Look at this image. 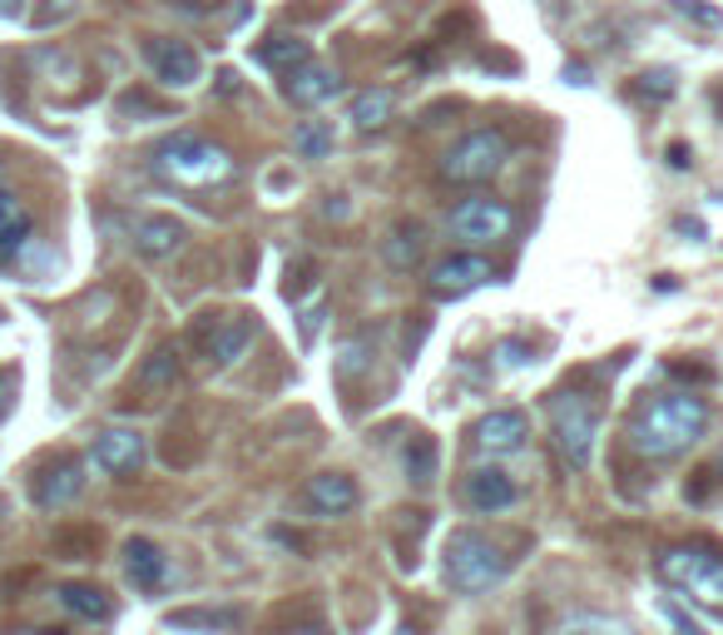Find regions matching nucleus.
Returning a JSON list of instances; mask_svg holds the SVG:
<instances>
[{
	"instance_id": "nucleus-20",
	"label": "nucleus",
	"mask_w": 723,
	"mask_h": 635,
	"mask_svg": "<svg viewBox=\"0 0 723 635\" xmlns=\"http://www.w3.org/2000/svg\"><path fill=\"white\" fill-rule=\"evenodd\" d=\"M124 576H130L140 591H159L169 576V561L149 536H130V542H124Z\"/></svg>"
},
{
	"instance_id": "nucleus-17",
	"label": "nucleus",
	"mask_w": 723,
	"mask_h": 635,
	"mask_svg": "<svg viewBox=\"0 0 723 635\" xmlns=\"http://www.w3.org/2000/svg\"><path fill=\"white\" fill-rule=\"evenodd\" d=\"M303 502L313 516H347V512H357L362 496H357V482L347 472H323V476L307 482Z\"/></svg>"
},
{
	"instance_id": "nucleus-29",
	"label": "nucleus",
	"mask_w": 723,
	"mask_h": 635,
	"mask_svg": "<svg viewBox=\"0 0 723 635\" xmlns=\"http://www.w3.org/2000/svg\"><path fill=\"white\" fill-rule=\"evenodd\" d=\"M674 90H679L674 70H644V75L634 80V94H640V100H650V104H664Z\"/></svg>"
},
{
	"instance_id": "nucleus-10",
	"label": "nucleus",
	"mask_w": 723,
	"mask_h": 635,
	"mask_svg": "<svg viewBox=\"0 0 723 635\" xmlns=\"http://www.w3.org/2000/svg\"><path fill=\"white\" fill-rule=\"evenodd\" d=\"M0 263H10V269L35 263V224H30L26 199L10 184H0Z\"/></svg>"
},
{
	"instance_id": "nucleus-24",
	"label": "nucleus",
	"mask_w": 723,
	"mask_h": 635,
	"mask_svg": "<svg viewBox=\"0 0 723 635\" xmlns=\"http://www.w3.org/2000/svg\"><path fill=\"white\" fill-rule=\"evenodd\" d=\"M60 606L74 611V616H84V621H104V616H110V596H104L100 586H84V581L60 586Z\"/></svg>"
},
{
	"instance_id": "nucleus-5",
	"label": "nucleus",
	"mask_w": 723,
	"mask_h": 635,
	"mask_svg": "<svg viewBox=\"0 0 723 635\" xmlns=\"http://www.w3.org/2000/svg\"><path fill=\"white\" fill-rule=\"evenodd\" d=\"M506 159H510L506 130L481 124V130H466L461 140L441 154V179H446V184H486V179L501 174Z\"/></svg>"
},
{
	"instance_id": "nucleus-27",
	"label": "nucleus",
	"mask_w": 723,
	"mask_h": 635,
	"mask_svg": "<svg viewBox=\"0 0 723 635\" xmlns=\"http://www.w3.org/2000/svg\"><path fill=\"white\" fill-rule=\"evenodd\" d=\"M560 635H630V626L600 616V611H576V616L560 621Z\"/></svg>"
},
{
	"instance_id": "nucleus-4",
	"label": "nucleus",
	"mask_w": 723,
	"mask_h": 635,
	"mask_svg": "<svg viewBox=\"0 0 723 635\" xmlns=\"http://www.w3.org/2000/svg\"><path fill=\"white\" fill-rule=\"evenodd\" d=\"M659 581L674 591H684L689 601H699V606H723V556L714 546H669V552H659L654 561Z\"/></svg>"
},
{
	"instance_id": "nucleus-32",
	"label": "nucleus",
	"mask_w": 723,
	"mask_h": 635,
	"mask_svg": "<svg viewBox=\"0 0 723 635\" xmlns=\"http://www.w3.org/2000/svg\"><path fill=\"white\" fill-rule=\"evenodd\" d=\"M367 367V343H343V357H337V373L343 377H353Z\"/></svg>"
},
{
	"instance_id": "nucleus-31",
	"label": "nucleus",
	"mask_w": 723,
	"mask_h": 635,
	"mask_svg": "<svg viewBox=\"0 0 723 635\" xmlns=\"http://www.w3.org/2000/svg\"><path fill=\"white\" fill-rule=\"evenodd\" d=\"M659 611H664V621H669V626H674L679 635H704V626H699V621L689 616V611H679V601H664Z\"/></svg>"
},
{
	"instance_id": "nucleus-38",
	"label": "nucleus",
	"mask_w": 723,
	"mask_h": 635,
	"mask_svg": "<svg viewBox=\"0 0 723 635\" xmlns=\"http://www.w3.org/2000/svg\"><path fill=\"white\" fill-rule=\"evenodd\" d=\"M391 635H421L417 626H397V631H391Z\"/></svg>"
},
{
	"instance_id": "nucleus-18",
	"label": "nucleus",
	"mask_w": 723,
	"mask_h": 635,
	"mask_svg": "<svg viewBox=\"0 0 723 635\" xmlns=\"http://www.w3.org/2000/svg\"><path fill=\"white\" fill-rule=\"evenodd\" d=\"M421 253H427V229H421L417 219L391 224V234L381 239V259H387L391 273H411L421 263Z\"/></svg>"
},
{
	"instance_id": "nucleus-15",
	"label": "nucleus",
	"mask_w": 723,
	"mask_h": 635,
	"mask_svg": "<svg viewBox=\"0 0 723 635\" xmlns=\"http://www.w3.org/2000/svg\"><path fill=\"white\" fill-rule=\"evenodd\" d=\"M94 467L110 476H130L144 467V437L130 427H110L94 437Z\"/></svg>"
},
{
	"instance_id": "nucleus-8",
	"label": "nucleus",
	"mask_w": 723,
	"mask_h": 635,
	"mask_svg": "<svg viewBox=\"0 0 723 635\" xmlns=\"http://www.w3.org/2000/svg\"><path fill=\"white\" fill-rule=\"evenodd\" d=\"M253 333H258L253 313H218V318H204V323L194 327V343L204 347L208 363L228 367V363H238V357L248 353Z\"/></svg>"
},
{
	"instance_id": "nucleus-19",
	"label": "nucleus",
	"mask_w": 723,
	"mask_h": 635,
	"mask_svg": "<svg viewBox=\"0 0 723 635\" xmlns=\"http://www.w3.org/2000/svg\"><path fill=\"white\" fill-rule=\"evenodd\" d=\"M80 492H84L80 462H55V467H50L45 476H35V486H30L35 506H45V512H55V506H70Z\"/></svg>"
},
{
	"instance_id": "nucleus-36",
	"label": "nucleus",
	"mask_w": 723,
	"mask_h": 635,
	"mask_svg": "<svg viewBox=\"0 0 723 635\" xmlns=\"http://www.w3.org/2000/svg\"><path fill=\"white\" fill-rule=\"evenodd\" d=\"M566 80L570 84H590V70H584V65H566Z\"/></svg>"
},
{
	"instance_id": "nucleus-14",
	"label": "nucleus",
	"mask_w": 723,
	"mask_h": 635,
	"mask_svg": "<svg viewBox=\"0 0 723 635\" xmlns=\"http://www.w3.org/2000/svg\"><path fill=\"white\" fill-rule=\"evenodd\" d=\"M516 482H510V472L501 467H476V472H466L461 476V502L471 506L476 516H501L516 506Z\"/></svg>"
},
{
	"instance_id": "nucleus-28",
	"label": "nucleus",
	"mask_w": 723,
	"mask_h": 635,
	"mask_svg": "<svg viewBox=\"0 0 723 635\" xmlns=\"http://www.w3.org/2000/svg\"><path fill=\"white\" fill-rule=\"evenodd\" d=\"M174 377H179V347H159V353H149V363L140 373L144 387H169Z\"/></svg>"
},
{
	"instance_id": "nucleus-35",
	"label": "nucleus",
	"mask_w": 723,
	"mask_h": 635,
	"mask_svg": "<svg viewBox=\"0 0 723 635\" xmlns=\"http://www.w3.org/2000/svg\"><path fill=\"white\" fill-rule=\"evenodd\" d=\"M10 387H16V377H10V373H0V412L10 407Z\"/></svg>"
},
{
	"instance_id": "nucleus-3",
	"label": "nucleus",
	"mask_w": 723,
	"mask_h": 635,
	"mask_svg": "<svg viewBox=\"0 0 723 635\" xmlns=\"http://www.w3.org/2000/svg\"><path fill=\"white\" fill-rule=\"evenodd\" d=\"M441 566H446V581H451L461 596H486V591H496L510 576V556L491 542V536L466 532V526L446 536Z\"/></svg>"
},
{
	"instance_id": "nucleus-6",
	"label": "nucleus",
	"mask_w": 723,
	"mask_h": 635,
	"mask_svg": "<svg viewBox=\"0 0 723 635\" xmlns=\"http://www.w3.org/2000/svg\"><path fill=\"white\" fill-rule=\"evenodd\" d=\"M550 437H556L560 457L570 462L576 472L590 467L594 457V437H600V412L584 393H556L550 397Z\"/></svg>"
},
{
	"instance_id": "nucleus-22",
	"label": "nucleus",
	"mask_w": 723,
	"mask_h": 635,
	"mask_svg": "<svg viewBox=\"0 0 723 635\" xmlns=\"http://www.w3.org/2000/svg\"><path fill=\"white\" fill-rule=\"evenodd\" d=\"M391 110H397V94H391V90H381V84H377V90H362L353 100V130H362V134L387 130Z\"/></svg>"
},
{
	"instance_id": "nucleus-11",
	"label": "nucleus",
	"mask_w": 723,
	"mask_h": 635,
	"mask_svg": "<svg viewBox=\"0 0 723 635\" xmlns=\"http://www.w3.org/2000/svg\"><path fill=\"white\" fill-rule=\"evenodd\" d=\"M491 263L481 259V253H446V259L431 263L427 273V289L436 299H466V293H476L481 283H491Z\"/></svg>"
},
{
	"instance_id": "nucleus-26",
	"label": "nucleus",
	"mask_w": 723,
	"mask_h": 635,
	"mask_svg": "<svg viewBox=\"0 0 723 635\" xmlns=\"http://www.w3.org/2000/svg\"><path fill=\"white\" fill-rule=\"evenodd\" d=\"M293 150L303 159H323L327 150H333V124L327 120H303L293 130Z\"/></svg>"
},
{
	"instance_id": "nucleus-13",
	"label": "nucleus",
	"mask_w": 723,
	"mask_h": 635,
	"mask_svg": "<svg viewBox=\"0 0 723 635\" xmlns=\"http://www.w3.org/2000/svg\"><path fill=\"white\" fill-rule=\"evenodd\" d=\"M343 94V75L333 65H317V60H303L283 75V100L297 104V110H317V104L337 100Z\"/></svg>"
},
{
	"instance_id": "nucleus-12",
	"label": "nucleus",
	"mask_w": 723,
	"mask_h": 635,
	"mask_svg": "<svg viewBox=\"0 0 723 635\" xmlns=\"http://www.w3.org/2000/svg\"><path fill=\"white\" fill-rule=\"evenodd\" d=\"M476 452H486V457H510V452L526 447L530 437V417L520 407H496L486 412L481 422H476Z\"/></svg>"
},
{
	"instance_id": "nucleus-21",
	"label": "nucleus",
	"mask_w": 723,
	"mask_h": 635,
	"mask_svg": "<svg viewBox=\"0 0 723 635\" xmlns=\"http://www.w3.org/2000/svg\"><path fill=\"white\" fill-rule=\"evenodd\" d=\"M253 60H258L263 70H278V75H288L293 65H303V60H313V46L297 36H268L258 50H253Z\"/></svg>"
},
{
	"instance_id": "nucleus-34",
	"label": "nucleus",
	"mask_w": 723,
	"mask_h": 635,
	"mask_svg": "<svg viewBox=\"0 0 723 635\" xmlns=\"http://www.w3.org/2000/svg\"><path fill=\"white\" fill-rule=\"evenodd\" d=\"M669 164H674V169H689V164H694V150H689V144H669Z\"/></svg>"
},
{
	"instance_id": "nucleus-30",
	"label": "nucleus",
	"mask_w": 723,
	"mask_h": 635,
	"mask_svg": "<svg viewBox=\"0 0 723 635\" xmlns=\"http://www.w3.org/2000/svg\"><path fill=\"white\" fill-rule=\"evenodd\" d=\"M674 10L684 20H699V26H709V30L723 26V10L719 6H704V0H674Z\"/></svg>"
},
{
	"instance_id": "nucleus-2",
	"label": "nucleus",
	"mask_w": 723,
	"mask_h": 635,
	"mask_svg": "<svg viewBox=\"0 0 723 635\" xmlns=\"http://www.w3.org/2000/svg\"><path fill=\"white\" fill-rule=\"evenodd\" d=\"M149 164H154V174L164 179V184L194 189V194L228 184V179L238 174V159L223 150V144L204 140V134H169V140L154 144Z\"/></svg>"
},
{
	"instance_id": "nucleus-16",
	"label": "nucleus",
	"mask_w": 723,
	"mask_h": 635,
	"mask_svg": "<svg viewBox=\"0 0 723 635\" xmlns=\"http://www.w3.org/2000/svg\"><path fill=\"white\" fill-rule=\"evenodd\" d=\"M189 239V229L179 224L174 214H140L130 224V243L144 253V259H169V253H179Z\"/></svg>"
},
{
	"instance_id": "nucleus-23",
	"label": "nucleus",
	"mask_w": 723,
	"mask_h": 635,
	"mask_svg": "<svg viewBox=\"0 0 723 635\" xmlns=\"http://www.w3.org/2000/svg\"><path fill=\"white\" fill-rule=\"evenodd\" d=\"M238 626V611L233 606H198V611H174L169 616V631H208V635H218V631H233Z\"/></svg>"
},
{
	"instance_id": "nucleus-25",
	"label": "nucleus",
	"mask_w": 723,
	"mask_h": 635,
	"mask_svg": "<svg viewBox=\"0 0 723 635\" xmlns=\"http://www.w3.org/2000/svg\"><path fill=\"white\" fill-rule=\"evenodd\" d=\"M407 476L417 486H427V482H436V467H441V452H436V442L427 437V432H417V437L407 442Z\"/></svg>"
},
{
	"instance_id": "nucleus-37",
	"label": "nucleus",
	"mask_w": 723,
	"mask_h": 635,
	"mask_svg": "<svg viewBox=\"0 0 723 635\" xmlns=\"http://www.w3.org/2000/svg\"><path fill=\"white\" fill-rule=\"evenodd\" d=\"M20 6H26V0H0V16H20Z\"/></svg>"
},
{
	"instance_id": "nucleus-9",
	"label": "nucleus",
	"mask_w": 723,
	"mask_h": 635,
	"mask_svg": "<svg viewBox=\"0 0 723 635\" xmlns=\"http://www.w3.org/2000/svg\"><path fill=\"white\" fill-rule=\"evenodd\" d=\"M144 65L154 70V80L169 84V90H189V84H198V75H204L198 50L189 46V40H174V36H149L144 40Z\"/></svg>"
},
{
	"instance_id": "nucleus-33",
	"label": "nucleus",
	"mask_w": 723,
	"mask_h": 635,
	"mask_svg": "<svg viewBox=\"0 0 723 635\" xmlns=\"http://www.w3.org/2000/svg\"><path fill=\"white\" fill-rule=\"evenodd\" d=\"M526 357H530V347L520 343V337H506V343H501V363H506V367H520Z\"/></svg>"
},
{
	"instance_id": "nucleus-1",
	"label": "nucleus",
	"mask_w": 723,
	"mask_h": 635,
	"mask_svg": "<svg viewBox=\"0 0 723 635\" xmlns=\"http://www.w3.org/2000/svg\"><path fill=\"white\" fill-rule=\"evenodd\" d=\"M709 432V402L699 393H650L624 422V442L650 462H674Z\"/></svg>"
},
{
	"instance_id": "nucleus-7",
	"label": "nucleus",
	"mask_w": 723,
	"mask_h": 635,
	"mask_svg": "<svg viewBox=\"0 0 723 635\" xmlns=\"http://www.w3.org/2000/svg\"><path fill=\"white\" fill-rule=\"evenodd\" d=\"M451 234L466 239V243H496L506 239L510 229H516V209L506 204V199H491V194H471L461 199V204L451 209Z\"/></svg>"
}]
</instances>
